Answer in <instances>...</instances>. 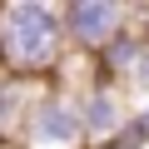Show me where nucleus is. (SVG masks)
Instances as JSON below:
<instances>
[{
    "label": "nucleus",
    "mask_w": 149,
    "mask_h": 149,
    "mask_svg": "<svg viewBox=\"0 0 149 149\" xmlns=\"http://www.w3.org/2000/svg\"><path fill=\"white\" fill-rule=\"evenodd\" d=\"M10 114H15V90H10V85H0V124H5Z\"/></svg>",
    "instance_id": "obj_5"
},
{
    "label": "nucleus",
    "mask_w": 149,
    "mask_h": 149,
    "mask_svg": "<svg viewBox=\"0 0 149 149\" xmlns=\"http://www.w3.org/2000/svg\"><path fill=\"white\" fill-rule=\"evenodd\" d=\"M74 129H80V119L65 104H45L35 114V139H45V144H65V139H74Z\"/></svg>",
    "instance_id": "obj_3"
},
{
    "label": "nucleus",
    "mask_w": 149,
    "mask_h": 149,
    "mask_svg": "<svg viewBox=\"0 0 149 149\" xmlns=\"http://www.w3.org/2000/svg\"><path fill=\"white\" fill-rule=\"evenodd\" d=\"M5 50H10V65H20V70L45 65L55 50V15L45 5H10L5 10Z\"/></svg>",
    "instance_id": "obj_1"
},
{
    "label": "nucleus",
    "mask_w": 149,
    "mask_h": 149,
    "mask_svg": "<svg viewBox=\"0 0 149 149\" xmlns=\"http://www.w3.org/2000/svg\"><path fill=\"white\" fill-rule=\"evenodd\" d=\"M90 129L100 134V129H114V100L109 95H95L90 100Z\"/></svg>",
    "instance_id": "obj_4"
},
{
    "label": "nucleus",
    "mask_w": 149,
    "mask_h": 149,
    "mask_svg": "<svg viewBox=\"0 0 149 149\" xmlns=\"http://www.w3.org/2000/svg\"><path fill=\"white\" fill-rule=\"evenodd\" d=\"M65 15H70V30L80 35L85 45L104 40V35L114 30V20H119V10H114V5H70Z\"/></svg>",
    "instance_id": "obj_2"
}]
</instances>
